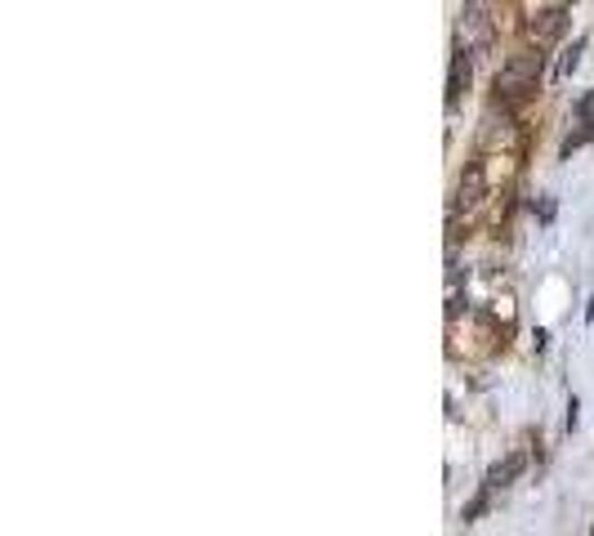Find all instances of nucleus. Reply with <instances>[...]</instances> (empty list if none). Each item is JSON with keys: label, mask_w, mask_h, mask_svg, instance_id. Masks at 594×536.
Instances as JSON below:
<instances>
[{"label": "nucleus", "mask_w": 594, "mask_h": 536, "mask_svg": "<svg viewBox=\"0 0 594 536\" xmlns=\"http://www.w3.org/2000/svg\"><path fill=\"white\" fill-rule=\"evenodd\" d=\"M541 72H545V54L541 50H523V54H509L496 72V99L501 103H518V99H532L541 90Z\"/></svg>", "instance_id": "f257e3e1"}, {"label": "nucleus", "mask_w": 594, "mask_h": 536, "mask_svg": "<svg viewBox=\"0 0 594 536\" xmlns=\"http://www.w3.org/2000/svg\"><path fill=\"white\" fill-rule=\"evenodd\" d=\"M456 46H465L469 54H483L492 50V19L483 6H465L461 10V23H456Z\"/></svg>", "instance_id": "f03ea898"}, {"label": "nucleus", "mask_w": 594, "mask_h": 536, "mask_svg": "<svg viewBox=\"0 0 594 536\" xmlns=\"http://www.w3.org/2000/svg\"><path fill=\"white\" fill-rule=\"evenodd\" d=\"M567 32V6H541L532 14V37L545 46V41H558Z\"/></svg>", "instance_id": "7ed1b4c3"}, {"label": "nucleus", "mask_w": 594, "mask_h": 536, "mask_svg": "<svg viewBox=\"0 0 594 536\" xmlns=\"http://www.w3.org/2000/svg\"><path fill=\"white\" fill-rule=\"evenodd\" d=\"M523 469H527V451H509L505 460H496V465L483 474V492H501V487H509Z\"/></svg>", "instance_id": "20e7f679"}, {"label": "nucleus", "mask_w": 594, "mask_h": 536, "mask_svg": "<svg viewBox=\"0 0 594 536\" xmlns=\"http://www.w3.org/2000/svg\"><path fill=\"white\" fill-rule=\"evenodd\" d=\"M483 188H487V183H483V161H474V166L461 175V188H456V201H452V219L461 215V206H465V210L478 206V201H483Z\"/></svg>", "instance_id": "39448f33"}, {"label": "nucleus", "mask_w": 594, "mask_h": 536, "mask_svg": "<svg viewBox=\"0 0 594 536\" xmlns=\"http://www.w3.org/2000/svg\"><path fill=\"white\" fill-rule=\"evenodd\" d=\"M465 86H469V50H465V46H456V50H452V68H447V108H456V103H461Z\"/></svg>", "instance_id": "423d86ee"}, {"label": "nucleus", "mask_w": 594, "mask_h": 536, "mask_svg": "<svg viewBox=\"0 0 594 536\" xmlns=\"http://www.w3.org/2000/svg\"><path fill=\"white\" fill-rule=\"evenodd\" d=\"M581 50H585V37H576L567 50H563V59H558V72H554V81H567L572 72H576V63H581Z\"/></svg>", "instance_id": "0eeeda50"}, {"label": "nucleus", "mask_w": 594, "mask_h": 536, "mask_svg": "<svg viewBox=\"0 0 594 536\" xmlns=\"http://www.w3.org/2000/svg\"><path fill=\"white\" fill-rule=\"evenodd\" d=\"M572 117H576V126H585V135H594V90L572 103Z\"/></svg>", "instance_id": "6e6552de"}]
</instances>
